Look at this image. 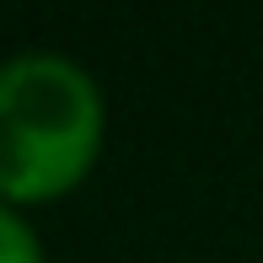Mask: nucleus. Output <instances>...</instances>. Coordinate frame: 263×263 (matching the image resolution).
Listing matches in <instances>:
<instances>
[{"mask_svg":"<svg viewBox=\"0 0 263 263\" xmlns=\"http://www.w3.org/2000/svg\"><path fill=\"white\" fill-rule=\"evenodd\" d=\"M102 151V91L59 49L0 65V204H43L91 172Z\"/></svg>","mask_w":263,"mask_h":263,"instance_id":"nucleus-1","label":"nucleus"},{"mask_svg":"<svg viewBox=\"0 0 263 263\" xmlns=\"http://www.w3.org/2000/svg\"><path fill=\"white\" fill-rule=\"evenodd\" d=\"M0 263H43V242L22 210L0 204Z\"/></svg>","mask_w":263,"mask_h":263,"instance_id":"nucleus-2","label":"nucleus"}]
</instances>
